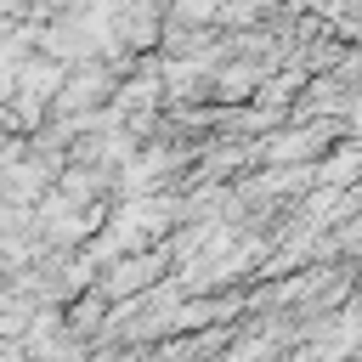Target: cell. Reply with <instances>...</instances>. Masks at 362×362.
Listing matches in <instances>:
<instances>
[{
    "label": "cell",
    "instance_id": "cell-3",
    "mask_svg": "<svg viewBox=\"0 0 362 362\" xmlns=\"http://www.w3.org/2000/svg\"><path fill=\"white\" fill-rule=\"evenodd\" d=\"M57 90H62V96H57L62 107H96V102L107 96V74H102V68H79V74H74L68 85H57Z\"/></svg>",
    "mask_w": 362,
    "mask_h": 362
},
{
    "label": "cell",
    "instance_id": "cell-4",
    "mask_svg": "<svg viewBox=\"0 0 362 362\" xmlns=\"http://www.w3.org/2000/svg\"><path fill=\"white\" fill-rule=\"evenodd\" d=\"M153 272H158V255H147V260H119V266H113V277H107L102 288H107V294H130V288L153 283Z\"/></svg>",
    "mask_w": 362,
    "mask_h": 362
},
{
    "label": "cell",
    "instance_id": "cell-1",
    "mask_svg": "<svg viewBox=\"0 0 362 362\" xmlns=\"http://www.w3.org/2000/svg\"><path fill=\"white\" fill-rule=\"evenodd\" d=\"M328 124H317V130H283L277 141H266V158L272 164H317L322 153H328Z\"/></svg>",
    "mask_w": 362,
    "mask_h": 362
},
{
    "label": "cell",
    "instance_id": "cell-6",
    "mask_svg": "<svg viewBox=\"0 0 362 362\" xmlns=\"http://www.w3.org/2000/svg\"><path fill=\"white\" fill-rule=\"evenodd\" d=\"M345 124L362 136V90H351V102H345Z\"/></svg>",
    "mask_w": 362,
    "mask_h": 362
},
{
    "label": "cell",
    "instance_id": "cell-5",
    "mask_svg": "<svg viewBox=\"0 0 362 362\" xmlns=\"http://www.w3.org/2000/svg\"><path fill=\"white\" fill-rule=\"evenodd\" d=\"M345 102H351L345 79H317V85H311V96H305V107H311V113H345Z\"/></svg>",
    "mask_w": 362,
    "mask_h": 362
},
{
    "label": "cell",
    "instance_id": "cell-2",
    "mask_svg": "<svg viewBox=\"0 0 362 362\" xmlns=\"http://www.w3.org/2000/svg\"><path fill=\"white\" fill-rule=\"evenodd\" d=\"M311 175L322 181V187H351V181H362V147H339V153H328L322 164H311Z\"/></svg>",
    "mask_w": 362,
    "mask_h": 362
}]
</instances>
